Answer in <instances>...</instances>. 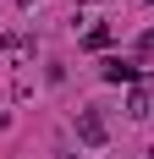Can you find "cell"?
<instances>
[{
    "label": "cell",
    "mask_w": 154,
    "mask_h": 159,
    "mask_svg": "<svg viewBox=\"0 0 154 159\" xmlns=\"http://www.w3.org/2000/svg\"><path fill=\"white\" fill-rule=\"evenodd\" d=\"M77 137H83L88 148H105V137H110L105 115H99V110H77Z\"/></svg>",
    "instance_id": "1"
},
{
    "label": "cell",
    "mask_w": 154,
    "mask_h": 159,
    "mask_svg": "<svg viewBox=\"0 0 154 159\" xmlns=\"http://www.w3.org/2000/svg\"><path fill=\"white\" fill-rule=\"evenodd\" d=\"M143 71H154V66H132V61H99V77H105V82H138Z\"/></svg>",
    "instance_id": "2"
},
{
    "label": "cell",
    "mask_w": 154,
    "mask_h": 159,
    "mask_svg": "<svg viewBox=\"0 0 154 159\" xmlns=\"http://www.w3.org/2000/svg\"><path fill=\"white\" fill-rule=\"evenodd\" d=\"M154 104H149V88L143 82H132V93H127V115H149Z\"/></svg>",
    "instance_id": "3"
},
{
    "label": "cell",
    "mask_w": 154,
    "mask_h": 159,
    "mask_svg": "<svg viewBox=\"0 0 154 159\" xmlns=\"http://www.w3.org/2000/svg\"><path fill=\"white\" fill-rule=\"evenodd\" d=\"M6 55L28 61V55H33V39H28V33H6Z\"/></svg>",
    "instance_id": "4"
},
{
    "label": "cell",
    "mask_w": 154,
    "mask_h": 159,
    "mask_svg": "<svg viewBox=\"0 0 154 159\" xmlns=\"http://www.w3.org/2000/svg\"><path fill=\"white\" fill-rule=\"evenodd\" d=\"M83 49H110V28H88L83 33Z\"/></svg>",
    "instance_id": "5"
},
{
    "label": "cell",
    "mask_w": 154,
    "mask_h": 159,
    "mask_svg": "<svg viewBox=\"0 0 154 159\" xmlns=\"http://www.w3.org/2000/svg\"><path fill=\"white\" fill-rule=\"evenodd\" d=\"M138 55H143V66L154 61V28H149V33H138Z\"/></svg>",
    "instance_id": "6"
},
{
    "label": "cell",
    "mask_w": 154,
    "mask_h": 159,
    "mask_svg": "<svg viewBox=\"0 0 154 159\" xmlns=\"http://www.w3.org/2000/svg\"><path fill=\"white\" fill-rule=\"evenodd\" d=\"M17 6H33V0H17Z\"/></svg>",
    "instance_id": "7"
},
{
    "label": "cell",
    "mask_w": 154,
    "mask_h": 159,
    "mask_svg": "<svg viewBox=\"0 0 154 159\" xmlns=\"http://www.w3.org/2000/svg\"><path fill=\"white\" fill-rule=\"evenodd\" d=\"M149 6H154V0H149Z\"/></svg>",
    "instance_id": "8"
}]
</instances>
